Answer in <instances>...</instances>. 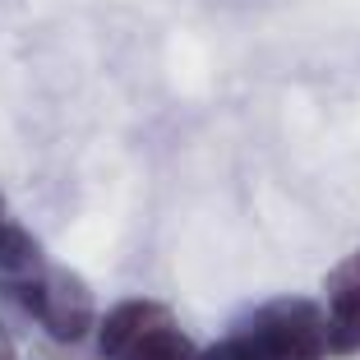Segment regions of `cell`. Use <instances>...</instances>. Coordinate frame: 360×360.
<instances>
[{
  "instance_id": "obj_3",
  "label": "cell",
  "mask_w": 360,
  "mask_h": 360,
  "mask_svg": "<svg viewBox=\"0 0 360 360\" xmlns=\"http://www.w3.org/2000/svg\"><path fill=\"white\" fill-rule=\"evenodd\" d=\"M158 323H167V314H162V305H153V300H125V305H116L111 314L102 319V328H97V338H102V356L125 360V351L134 347L143 333H153Z\"/></svg>"
},
{
  "instance_id": "obj_2",
  "label": "cell",
  "mask_w": 360,
  "mask_h": 360,
  "mask_svg": "<svg viewBox=\"0 0 360 360\" xmlns=\"http://www.w3.org/2000/svg\"><path fill=\"white\" fill-rule=\"evenodd\" d=\"M28 291H32L28 309L46 323V333H51L56 342H79L93 328V296H88V286L79 282L75 273L51 268V273L37 286H28Z\"/></svg>"
},
{
  "instance_id": "obj_7",
  "label": "cell",
  "mask_w": 360,
  "mask_h": 360,
  "mask_svg": "<svg viewBox=\"0 0 360 360\" xmlns=\"http://www.w3.org/2000/svg\"><path fill=\"white\" fill-rule=\"evenodd\" d=\"M199 360H259V351H255V342L245 338H226V342H217V347L208 351V356H199Z\"/></svg>"
},
{
  "instance_id": "obj_8",
  "label": "cell",
  "mask_w": 360,
  "mask_h": 360,
  "mask_svg": "<svg viewBox=\"0 0 360 360\" xmlns=\"http://www.w3.org/2000/svg\"><path fill=\"white\" fill-rule=\"evenodd\" d=\"M0 226H5V208H0Z\"/></svg>"
},
{
  "instance_id": "obj_5",
  "label": "cell",
  "mask_w": 360,
  "mask_h": 360,
  "mask_svg": "<svg viewBox=\"0 0 360 360\" xmlns=\"http://www.w3.org/2000/svg\"><path fill=\"white\" fill-rule=\"evenodd\" d=\"M125 360H199V351H194V342L180 328L158 323L153 333H143V338L125 351Z\"/></svg>"
},
{
  "instance_id": "obj_4",
  "label": "cell",
  "mask_w": 360,
  "mask_h": 360,
  "mask_svg": "<svg viewBox=\"0 0 360 360\" xmlns=\"http://www.w3.org/2000/svg\"><path fill=\"white\" fill-rule=\"evenodd\" d=\"M328 351L338 356L360 351V277L351 268L328 291Z\"/></svg>"
},
{
  "instance_id": "obj_1",
  "label": "cell",
  "mask_w": 360,
  "mask_h": 360,
  "mask_svg": "<svg viewBox=\"0 0 360 360\" xmlns=\"http://www.w3.org/2000/svg\"><path fill=\"white\" fill-rule=\"evenodd\" d=\"M259 360H323L328 351V319L314 300H277L245 333Z\"/></svg>"
},
{
  "instance_id": "obj_6",
  "label": "cell",
  "mask_w": 360,
  "mask_h": 360,
  "mask_svg": "<svg viewBox=\"0 0 360 360\" xmlns=\"http://www.w3.org/2000/svg\"><path fill=\"white\" fill-rule=\"evenodd\" d=\"M32 264H37V245H32L19 226L5 222L0 226V268H5V273H28Z\"/></svg>"
}]
</instances>
